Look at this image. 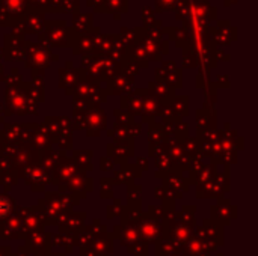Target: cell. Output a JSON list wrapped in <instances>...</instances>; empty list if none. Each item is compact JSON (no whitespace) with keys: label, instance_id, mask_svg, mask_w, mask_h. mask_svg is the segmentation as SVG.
Wrapping results in <instances>:
<instances>
[{"label":"cell","instance_id":"obj_21","mask_svg":"<svg viewBox=\"0 0 258 256\" xmlns=\"http://www.w3.org/2000/svg\"><path fill=\"white\" fill-rule=\"evenodd\" d=\"M145 217H150V219H154V220H163V208L151 205L148 208V213H145Z\"/></svg>","mask_w":258,"mask_h":256},{"label":"cell","instance_id":"obj_3","mask_svg":"<svg viewBox=\"0 0 258 256\" xmlns=\"http://www.w3.org/2000/svg\"><path fill=\"white\" fill-rule=\"evenodd\" d=\"M212 219L228 226L234 219H237V207H233L228 199H221L218 205L212 207Z\"/></svg>","mask_w":258,"mask_h":256},{"label":"cell","instance_id":"obj_18","mask_svg":"<svg viewBox=\"0 0 258 256\" xmlns=\"http://www.w3.org/2000/svg\"><path fill=\"white\" fill-rule=\"evenodd\" d=\"M141 187H130L128 190V205L141 208Z\"/></svg>","mask_w":258,"mask_h":256},{"label":"cell","instance_id":"obj_10","mask_svg":"<svg viewBox=\"0 0 258 256\" xmlns=\"http://www.w3.org/2000/svg\"><path fill=\"white\" fill-rule=\"evenodd\" d=\"M113 238L110 237V234H104V235H100V237H95L94 241L91 243V247L98 253V255H110L113 253L115 250V246H113Z\"/></svg>","mask_w":258,"mask_h":256},{"label":"cell","instance_id":"obj_22","mask_svg":"<svg viewBox=\"0 0 258 256\" xmlns=\"http://www.w3.org/2000/svg\"><path fill=\"white\" fill-rule=\"evenodd\" d=\"M79 256H100L91 246H83L79 247Z\"/></svg>","mask_w":258,"mask_h":256},{"label":"cell","instance_id":"obj_11","mask_svg":"<svg viewBox=\"0 0 258 256\" xmlns=\"http://www.w3.org/2000/svg\"><path fill=\"white\" fill-rule=\"evenodd\" d=\"M119 217H121V225H139L144 220L145 213H142L141 208H138V207L128 205L127 208L122 207Z\"/></svg>","mask_w":258,"mask_h":256},{"label":"cell","instance_id":"obj_24","mask_svg":"<svg viewBox=\"0 0 258 256\" xmlns=\"http://www.w3.org/2000/svg\"><path fill=\"white\" fill-rule=\"evenodd\" d=\"M12 250L9 246H0V256H11Z\"/></svg>","mask_w":258,"mask_h":256},{"label":"cell","instance_id":"obj_17","mask_svg":"<svg viewBox=\"0 0 258 256\" xmlns=\"http://www.w3.org/2000/svg\"><path fill=\"white\" fill-rule=\"evenodd\" d=\"M178 220L190 228H195V207H183L181 213L178 214Z\"/></svg>","mask_w":258,"mask_h":256},{"label":"cell","instance_id":"obj_13","mask_svg":"<svg viewBox=\"0 0 258 256\" xmlns=\"http://www.w3.org/2000/svg\"><path fill=\"white\" fill-rule=\"evenodd\" d=\"M163 220L166 222L168 226H172L175 223H178V213L175 211V202L171 201H165L163 204Z\"/></svg>","mask_w":258,"mask_h":256},{"label":"cell","instance_id":"obj_2","mask_svg":"<svg viewBox=\"0 0 258 256\" xmlns=\"http://www.w3.org/2000/svg\"><path fill=\"white\" fill-rule=\"evenodd\" d=\"M44 223L41 219V213L38 207H29V213L21 219V229H20V240H24L29 234L36 231H44Z\"/></svg>","mask_w":258,"mask_h":256},{"label":"cell","instance_id":"obj_27","mask_svg":"<svg viewBox=\"0 0 258 256\" xmlns=\"http://www.w3.org/2000/svg\"><path fill=\"white\" fill-rule=\"evenodd\" d=\"M50 256H67L65 253H59V252H51Z\"/></svg>","mask_w":258,"mask_h":256},{"label":"cell","instance_id":"obj_14","mask_svg":"<svg viewBox=\"0 0 258 256\" xmlns=\"http://www.w3.org/2000/svg\"><path fill=\"white\" fill-rule=\"evenodd\" d=\"M154 252L156 256H168L172 252H177V250H181L180 247H177L172 241H169L168 238H163L157 243H154Z\"/></svg>","mask_w":258,"mask_h":256},{"label":"cell","instance_id":"obj_25","mask_svg":"<svg viewBox=\"0 0 258 256\" xmlns=\"http://www.w3.org/2000/svg\"><path fill=\"white\" fill-rule=\"evenodd\" d=\"M168 256H189V255H187V253H186V252L181 249V250H177V252H172V253H169Z\"/></svg>","mask_w":258,"mask_h":256},{"label":"cell","instance_id":"obj_4","mask_svg":"<svg viewBox=\"0 0 258 256\" xmlns=\"http://www.w3.org/2000/svg\"><path fill=\"white\" fill-rule=\"evenodd\" d=\"M24 246L33 253V252H42V253H51L53 247L48 241V232L47 231H36L29 234L24 238Z\"/></svg>","mask_w":258,"mask_h":256},{"label":"cell","instance_id":"obj_9","mask_svg":"<svg viewBox=\"0 0 258 256\" xmlns=\"http://www.w3.org/2000/svg\"><path fill=\"white\" fill-rule=\"evenodd\" d=\"M86 213H68V216L57 225L60 234H73L85 225Z\"/></svg>","mask_w":258,"mask_h":256},{"label":"cell","instance_id":"obj_29","mask_svg":"<svg viewBox=\"0 0 258 256\" xmlns=\"http://www.w3.org/2000/svg\"><path fill=\"white\" fill-rule=\"evenodd\" d=\"M218 256H224V253H218Z\"/></svg>","mask_w":258,"mask_h":256},{"label":"cell","instance_id":"obj_7","mask_svg":"<svg viewBox=\"0 0 258 256\" xmlns=\"http://www.w3.org/2000/svg\"><path fill=\"white\" fill-rule=\"evenodd\" d=\"M21 219L14 213L0 220V240H20Z\"/></svg>","mask_w":258,"mask_h":256},{"label":"cell","instance_id":"obj_20","mask_svg":"<svg viewBox=\"0 0 258 256\" xmlns=\"http://www.w3.org/2000/svg\"><path fill=\"white\" fill-rule=\"evenodd\" d=\"M89 229H91V232L94 234V237H100V235H104V234L109 232L107 228H106L104 225H101V222H100L98 219H94V220H92V225L89 226Z\"/></svg>","mask_w":258,"mask_h":256},{"label":"cell","instance_id":"obj_15","mask_svg":"<svg viewBox=\"0 0 258 256\" xmlns=\"http://www.w3.org/2000/svg\"><path fill=\"white\" fill-rule=\"evenodd\" d=\"M15 210V204L14 199L8 195H2L0 193V220L9 217L11 214H14Z\"/></svg>","mask_w":258,"mask_h":256},{"label":"cell","instance_id":"obj_8","mask_svg":"<svg viewBox=\"0 0 258 256\" xmlns=\"http://www.w3.org/2000/svg\"><path fill=\"white\" fill-rule=\"evenodd\" d=\"M201 226L204 228L206 240L213 241L219 249L224 247L225 240H224V225L222 223H219V222H216V220H213L210 217V219H204Z\"/></svg>","mask_w":258,"mask_h":256},{"label":"cell","instance_id":"obj_12","mask_svg":"<svg viewBox=\"0 0 258 256\" xmlns=\"http://www.w3.org/2000/svg\"><path fill=\"white\" fill-rule=\"evenodd\" d=\"M73 237H74V243H76V247H83V246H91V243L94 241V234L91 232L89 226L83 225L82 228H79L76 232H73Z\"/></svg>","mask_w":258,"mask_h":256},{"label":"cell","instance_id":"obj_6","mask_svg":"<svg viewBox=\"0 0 258 256\" xmlns=\"http://www.w3.org/2000/svg\"><path fill=\"white\" fill-rule=\"evenodd\" d=\"M192 232H194V228L178 222L172 226H168V232H166V238L169 241H172L177 247L183 249L184 244L192 238Z\"/></svg>","mask_w":258,"mask_h":256},{"label":"cell","instance_id":"obj_28","mask_svg":"<svg viewBox=\"0 0 258 256\" xmlns=\"http://www.w3.org/2000/svg\"><path fill=\"white\" fill-rule=\"evenodd\" d=\"M101 256H113V253H110V255H101Z\"/></svg>","mask_w":258,"mask_h":256},{"label":"cell","instance_id":"obj_19","mask_svg":"<svg viewBox=\"0 0 258 256\" xmlns=\"http://www.w3.org/2000/svg\"><path fill=\"white\" fill-rule=\"evenodd\" d=\"M106 211H107V214H106V216H107V219H109V220H112V219L118 217V216L121 214V211H122V205H121L119 199H116L113 205H109V207L106 208Z\"/></svg>","mask_w":258,"mask_h":256},{"label":"cell","instance_id":"obj_5","mask_svg":"<svg viewBox=\"0 0 258 256\" xmlns=\"http://www.w3.org/2000/svg\"><path fill=\"white\" fill-rule=\"evenodd\" d=\"M113 240H119L122 247H128L130 244L141 240L138 225H118L113 228L112 232H109Z\"/></svg>","mask_w":258,"mask_h":256},{"label":"cell","instance_id":"obj_16","mask_svg":"<svg viewBox=\"0 0 258 256\" xmlns=\"http://www.w3.org/2000/svg\"><path fill=\"white\" fill-rule=\"evenodd\" d=\"M148 243H145L144 240H138L136 243L130 244L127 249V253L132 256H150V252H148Z\"/></svg>","mask_w":258,"mask_h":256},{"label":"cell","instance_id":"obj_23","mask_svg":"<svg viewBox=\"0 0 258 256\" xmlns=\"http://www.w3.org/2000/svg\"><path fill=\"white\" fill-rule=\"evenodd\" d=\"M30 250L23 244V246H20L18 249H17V252H12V255L11 256H30Z\"/></svg>","mask_w":258,"mask_h":256},{"label":"cell","instance_id":"obj_1","mask_svg":"<svg viewBox=\"0 0 258 256\" xmlns=\"http://www.w3.org/2000/svg\"><path fill=\"white\" fill-rule=\"evenodd\" d=\"M139 237L148 244H154L163 238H166L168 225L165 220H154L150 217H144V220L138 225Z\"/></svg>","mask_w":258,"mask_h":256},{"label":"cell","instance_id":"obj_26","mask_svg":"<svg viewBox=\"0 0 258 256\" xmlns=\"http://www.w3.org/2000/svg\"><path fill=\"white\" fill-rule=\"evenodd\" d=\"M30 256H50V253H42V252H33Z\"/></svg>","mask_w":258,"mask_h":256}]
</instances>
